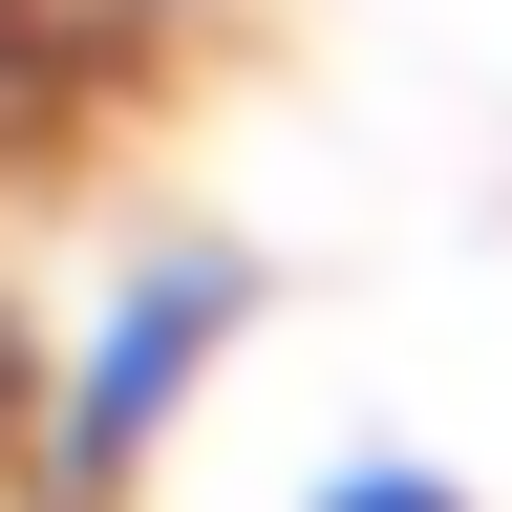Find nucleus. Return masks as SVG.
Wrapping results in <instances>:
<instances>
[{
  "instance_id": "f257e3e1",
  "label": "nucleus",
  "mask_w": 512,
  "mask_h": 512,
  "mask_svg": "<svg viewBox=\"0 0 512 512\" xmlns=\"http://www.w3.org/2000/svg\"><path fill=\"white\" fill-rule=\"evenodd\" d=\"M256 320H278V256L256 235H150L128 278L86 299V342H64V384H43V427H22V470H43V512H107L150 448L192 427V384H214Z\"/></svg>"
},
{
  "instance_id": "f03ea898",
  "label": "nucleus",
  "mask_w": 512,
  "mask_h": 512,
  "mask_svg": "<svg viewBox=\"0 0 512 512\" xmlns=\"http://www.w3.org/2000/svg\"><path fill=\"white\" fill-rule=\"evenodd\" d=\"M299 512H491V491L448 470V448H320V470H299Z\"/></svg>"
},
{
  "instance_id": "7ed1b4c3",
  "label": "nucleus",
  "mask_w": 512,
  "mask_h": 512,
  "mask_svg": "<svg viewBox=\"0 0 512 512\" xmlns=\"http://www.w3.org/2000/svg\"><path fill=\"white\" fill-rule=\"evenodd\" d=\"M22 512H43V491H22Z\"/></svg>"
}]
</instances>
